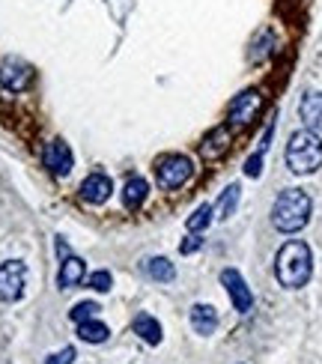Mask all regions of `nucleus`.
<instances>
[{"label":"nucleus","instance_id":"nucleus-1","mask_svg":"<svg viewBox=\"0 0 322 364\" xmlns=\"http://www.w3.org/2000/svg\"><path fill=\"white\" fill-rule=\"evenodd\" d=\"M313 275V251L308 242L289 239L281 245V251L274 254V278L286 290H301Z\"/></svg>","mask_w":322,"mask_h":364},{"label":"nucleus","instance_id":"nucleus-2","mask_svg":"<svg viewBox=\"0 0 322 364\" xmlns=\"http://www.w3.org/2000/svg\"><path fill=\"white\" fill-rule=\"evenodd\" d=\"M311 212H313V200L308 191L286 188L274 197V203H272V227L281 233H299L308 227Z\"/></svg>","mask_w":322,"mask_h":364},{"label":"nucleus","instance_id":"nucleus-3","mask_svg":"<svg viewBox=\"0 0 322 364\" xmlns=\"http://www.w3.org/2000/svg\"><path fill=\"white\" fill-rule=\"evenodd\" d=\"M286 168L299 173V176H308L316 173L322 168V138L311 129H301L296 134H289V144H286Z\"/></svg>","mask_w":322,"mask_h":364},{"label":"nucleus","instance_id":"nucleus-4","mask_svg":"<svg viewBox=\"0 0 322 364\" xmlns=\"http://www.w3.org/2000/svg\"><path fill=\"white\" fill-rule=\"evenodd\" d=\"M194 176V161L182 153H167L156 161V179L164 191H176Z\"/></svg>","mask_w":322,"mask_h":364},{"label":"nucleus","instance_id":"nucleus-5","mask_svg":"<svg viewBox=\"0 0 322 364\" xmlns=\"http://www.w3.org/2000/svg\"><path fill=\"white\" fill-rule=\"evenodd\" d=\"M263 111V93L259 90H242V93L230 102V108H227V123L230 129H248L257 114Z\"/></svg>","mask_w":322,"mask_h":364},{"label":"nucleus","instance_id":"nucleus-6","mask_svg":"<svg viewBox=\"0 0 322 364\" xmlns=\"http://www.w3.org/2000/svg\"><path fill=\"white\" fill-rule=\"evenodd\" d=\"M27 287V266L21 260H6L0 266V301H18Z\"/></svg>","mask_w":322,"mask_h":364},{"label":"nucleus","instance_id":"nucleus-7","mask_svg":"<svg viewBox=\"0 0 322 364\" xmlns=\"http://www.w3.org/2000/svg\"><path fill=\"white\" fill-rule=\"evenodd\" d=\"M33 84V66L24 63L18 57H6L0 63V87L9 90V93H24V90Z\"/></svg>","mask_w":322,"mask_h":364},{"label":"nucleus","instance_id":"nucleus-8","mask_svg":"<svg viewBox=\"0 0 322 364\" xmlns=\"http://www.w3.org/2000/svg\"><path fill=\"white\" fill-rule=\"evenodd\" d=\"M221 284L227 287V293H230V301H233V308L239 314H248L254 308V293H251V287L245 284V278L239 275L236 269H224L221 272Z\"/></svg>","mask_w":322,"mask_h":364},{"label":"nucleus","instance_id":"nucleus-9","mask_svg":"<svg viewBox=\"0 0 322 364\" xmlns=\"http://www.w3.org/2000/svg\"><path fill=\"white\" fill-rule=\"evenodd\" d=\"M42 161L54 176H69L75 168V156L66 141H51L48 146L42 149Z\"/></svg>","mask_w":322,"mask_h":364},{"label":"nucleus","instance_id":"nucleus-10","mask_svg":"<svg viewBox=\"0 0 322 364\" xmlns=\"http://www.w3.org/2000/svg\"><path fill=\"white\" fill-rule=\"evenodd\" d=\"M111 194H114V182H111V176H104V173H90L81 182V200L90 203V206H102Z\"/></svg>","mask_w":322,"mask_h":364},{"label":"nucleus","instance_id":"nucleus-11","mask_svg":"<svg viewBox=\"0 0 322 364\" xmlns=\"http://www.w3.org/2000/svg\"><path fill=\"white\" fill-rule=\"evenodd\" d=\"M87 275V269H84V260L81 257H63V263H60V272H57V287L60 290H72V287H78Z\"/></svg>","mask_w":322,"mask_h":364},{"label":"nucleus","instance_id":"nucleus-12","mask_svg":"<svg viewBox=\"0 0 322 364\" xmlns=\"http://www.w3.org/2000/svg\"><path fill=\"white\" fill-rule=\"evenodd\" d=\"M230 144H233V134H230V129H227V126H218V129H212L206 138H203L200 153H203V159L215 161V159H221V156L227 153Z\"/></svg>","mask_w":322,"mask_h":364},{"label":"nucleus","instance_id":"nucleus-13","mask_svg":"<svg viewBox=\"0 0 322 364\" xmlns=\"http://www.w3.org/2000/svg\"><path fill=\"white\" fill-rule=\"evenodd\" d=\"M146 194H149V182L144 176H129L126 186H122V206L129 212H137L146 203Z\"/></svg>","mask_w":322,"mask_h":364},{"label":"nucleus","instance_id":"nucleus-14","mask_svg":"<svg viewBox=\"0 0 322 364\" xmlns=\"http://www.w3.org/2000/svg\"><path fill=\"white\" fill-rule=\"evenodd\" d=\"M299 117L304 129L311 132H322V93H308L299 102Z\"/></svg>","mask_w":322,"mask_h":364},{"label":"nucleus","instance_id":"nucleus-15","mask_svg":"<svg viewBox=\"0 0 322 364\" xmlns=\"http://www.w3.org/2000/svg\"><path fill=\"white\" fill-rule=\"evenodd\" d=\"M191 328L197 331V335L209 338L215 328H218V311H215L212 305H194L191 308Z\"/></svg>","mask_w":322,"mask_h":364},{"label":"nucleus","instance_id":"nucleus-16","mask_svg":"<svg viewBox=\"0 0 322 364\" xmlns=\"http://www.w3.org/2000/svg\"><path fill=\"white\" fill-rule=\"evenodd\" d=\"M134 335L141 338V341H146L149 346H156V343H161V323L156 320V316L141 314L134 320Z\"/></svg>","mask_w":322,"mask_h":364},{"label":"nucleus","instance_id":"nucleus-17","mask_svg":"<svg viewBox=\"0 0 322 364\" xmlns=\"http://www.w3.org/2000/svg\"><path fill=\"white\" fill-rule=\"evenodd\" d=\"M144 269H146V275L152 281H161V284H171L176 278V269L167 257H149V260L144 263Z\"/></svg>","mask_w":322,"mask_h":364},{"label":"nucleus","instance_id":"nucleus-18","mask_svg":"<svg viewBox=\"0 0 322 364\" xmlns=\"http://www.w3.org/2000/svg\"><path fill=\"white\" fill-rule=\"evenodd\" d=\"M107 335H111V328H107L104 323H99L96 316H93V320L78 323V338H81V341H87V343H104V341H107Z\"/></svg>","mask_w":322,"mask_h":364},{"label":"nucleus","instance_id":"nucleus-19","mask_svg":"<svg viewBox=\"0 0 322 364\" xmlns=\"http://www.w3.org/2000/svg\"><path fill=\"white\" fill-rule=\"evenodd\" d=\"M239 197H242V188H239V182H233V186H227L224 188V194H221V200H218V218H230L236 212V206H239Z\"/></svg>","mask_w":322,"mask_h":364},{"label":"nucleus","instance_id":"nucleus-20","mask_svg":"<svg viewBox=\"0 0 322 364\" xmlns=\"http://www.w3.org/2000/svg\"><path fill=\"white\" fill-rule=\"evenodd\" d=\"M212 215H215V209H212L209 203H203V206H197V209L191 212V218L186 221V227H188L191 233H203L206 227L212 224Z\"/></svg>","mask_w":322,"mask_h":364},{"label":"nucleus","instance_id":"nucleus-21","mask_svg":"<svg viewBox=\"0 0 322 364\" xmlns=\"http://www.w3.org/2000/svg\"><path fill=\"white\" fill-rule=\"evenodd\" d=\"M87 284L93 287L96 293H107L114 287V278H111V272H107V269H99V272H93V275L87 278Z\"/></svg>","mask_w":322,"mask_h":364},{"label":"nucleus","instance_id":"nucleus-22","mask_svg":"<svg viewBox=\"0 0 322 364\" xmlns=\"http://www.w3.org/2000/svg\"><path fill=\"white\" fill-rule=\"evenodd\" d=\"M99 314V305H96V301H78V305H75L72 308V320L75 323H84V320H93V316Z\"/></svg>","mask_w":322,"mask_h":364},{"label":"nucleus","instance_id":"nucleus-23","mask_svg":"<svg viewBox=\"0 0 322 364\" xmlns=\"http://www.w3.org/2000/svg\"><path fill=\"white\" fill-rule=\"evenodd\" d=\"M245 173H248V176H259V173H263V149H259L257 156L248 159V164H245Z\"/></svg>","mask_w":322,"mask_h":364},{"label":"nucleus","instance_id":"nucleus-24","mask_svg":"<svg viewBox=\"0 0 322 364\" xmlns=\"http://www.w3.org/2000/svg\"><path fill=\"white\" fill-rule=\"evenodd\" d=\"M72 361H75V350H72V346H66V350L54 353L51 358H45V364H72Z\"/></svg>","mask_w":322,"mask_h":364},{"label":"nucleus","instance_id":"nucleus-25","mask_svg":"<svg viewBox=\"0 0 322 364\" xmlns=\"http://www.w3.org/2000/svg\"><path fill=\"white\" fill-rule=\"evenodd\" d=\"M200 245H203L200 233H191V236H188V239H186V242H182V245H179V251H182V254H194V251L200 248Z\"/></svg>","mask_w":322,"mask_h":364},{"label":"nucleus","instance_id":"nucleus-26","mask_svg":"<svg viewBox=\"0 0 322 364\" xmlns=\"http://www.w3.org/2000/svg\"><path fill=\"white\" fill-rule=\"evenodd\" d=\"M57 254H60V260H63V257H69V254H72V251H69V245H66L63 239H57Z\"/></svg>","mask_w":322,"mask_h":364}]
</instances>
